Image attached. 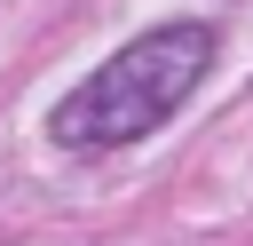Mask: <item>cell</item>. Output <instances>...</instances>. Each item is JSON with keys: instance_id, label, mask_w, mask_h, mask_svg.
<instances>
[{"instance_id": "6da1fadb", "label": "cell", "mask_w": 253, "mask_h": 246, "mask_svg": "<svg viewBox=\"0 0 253 246\" xmlns=\"http://www.w3.org/2000/svg\"><path fill=\"white\" fill-rule=\"evenodd\" d=\"M206 71H213V24H158V32H142L134 48H119L103 71H87V79L55 103L47 135H55L63 151L142 143L150 127H166V119L190 103V87H198Z\"/></svg>"}]
</instances>
